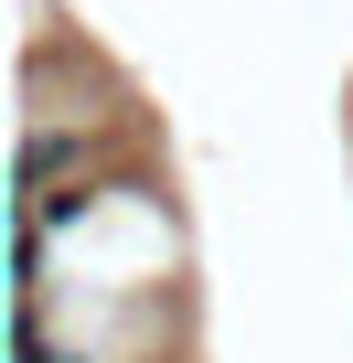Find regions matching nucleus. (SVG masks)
I'll return each instance as SVG.
<instances>
[{"label": "nucleus", "instance_id": "1", "mask_svg": "<svg viewBox=\"0 0 353 363\" xmlns=\"http://www.w3.org/2000/svg\"><path fill=\"white\" fill-rule=\"evenodd\" d=\"M11 352H22V363H65V352L43 342V320H33V310H22V342H11Z\"/></svg>", "mask_w": 353, "mask_h": 363}]
</instances>
